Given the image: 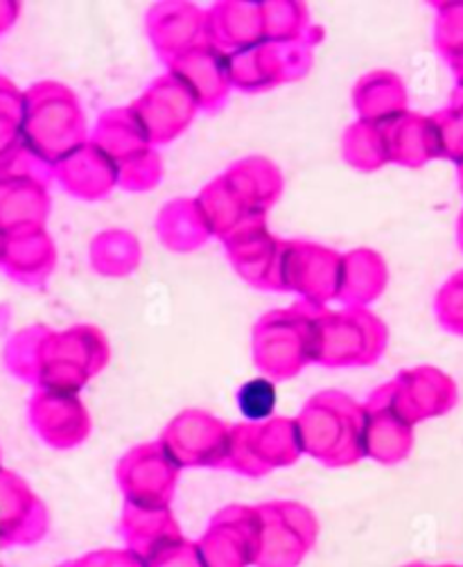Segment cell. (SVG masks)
<instances>
[{
    "label": "cell",
    "instance_id": "obj_1",
    "mask_svg": "<svg viewBox=\"0 0 463 567\" xmlns=\"http://www.w3.org/2000/svg\"><path fill=\"white\" fill-rule=\"evenodd\" d=\"M109 360V339L91 323L64 330L37 323L12 334L6 347V367L19 380L45 391L80 393Z\"/></svg>",
    "mask_w": 463,
    "mask_h": 567
},
{
    "label": "cell",
    "instance_id": "obj_2",
    "mask_svg": "<svg viewBox=\"0 0 463 567\" xmlns=\"http://www.w3.org/2000/svg\"><path fill=\"white\" fill-rule=\"evenodd\" d=\"M303 455L326 468H349L367 457L364 405L339 389L315 393L295 419Z\"/></svg>",
    "mask_w": 463,
    "mask_h": 567
},
{
    "label": "cell",
    "instance_id": "obj_3",
    "mask_svg": "<svg viewBox=\"0 0 463 567\" xmlns=\"http://www.w3.org/2000/svg\"><path fill=\"white\" fill-rule=\"evenodd\" d=\"M23 147L45 165H54L84 145L91 134L78 93L54 80L32 84L23 93Z\"/></svg>",
    "mask_w": 463,
    "mask_h": 567
},
{
    "label": "cell",
    "instance_id": "obj_4",
    "mask_svg": "<svg viewBox=\"0 0 463 567\" xmlns=\"http://www.w3.org/2000/svg\"><path fill=\"white\" fill-rule=\"evenodd\" d=\"M315 315L317 308L295 303L265 312L251 332L256 369L271 382L297 378L315 362Z\"/></svg>",
    "mask_w": 463,
    "mask_h": 567
},
{
    "label": "cell",
    "instance_id": "obj_5",
    "mask_svg": "<svg viewBox=\"0 0 463 567\" xmlns=\"http://www.w3.org/2000/svg\"><path fill=\"white\" fill-rule=\"evenodd\" d=\"M389 347V326L369 308H317L315 364L351 369L375 364Z\"/></svg>",
    "mask_w": 463,
    "mask_h": 567
},
{
    "label": "cell",
    "instance_id": "obj_6",
    "mask_svg": "<svg viewBox=\"0 0 463 567\" xmlns=\"http://www.w3.org/2000/svg\"><path fill=\"white\" fill-rule=\"evenodd\" d=\"M91 141L119 167V186L123 190L147 193L161 184L163 158L132 106H113L100 113Z\"/></svg>",
    "mask_w": 463,
    "mask_h": 567
},
{
    "label": "cell",
    "instance_id": "obj_7",
    "mask_svg": "<svg viewBox=\"0 0 463 567\" xmlns=\"http://www.w3.org/2000/svg\"><path fill=\"white\" fill-rule=\"evenodd\" d=\"M303 445L295 419L271 416L258 423L230 425L226 471L245 477H265L299 462Z\"/></svg>",
    "mask_w": 463,
    "mask_h": 567
},
{
    "label": "cell",
    "instance_id": "obj_8",
    "mask_svg": "<svg viewBox=\"0 0 463 567\" xmlns=\"http://www.w3.org/2000/svg\"><path fill=\"white\" fill-rule=\"evenodd\" d=\"M52 167L21 147L0 163V231L14 234L30 226H45L52 199Z\"/></svg>",
    "mask_w": 463,
    "mask_h": 567
},
{
    "label": "cell",
    "instance_id": "obj_9",
    "mask_svg": "<svg viewBox=\"0 0 463 567\" xmlns=\"http://www.w3.org/2000/svg\"><path fill=\"white\" fill-rule=\"evenodd\" d=\"M341 256L312 240H282L271 292H292L301 303L326 308L337 301Z\"/></svg>",
    "mask_w": 463,
    "mask_h": 567
},
{
    "label": "cell",
    "instance_id": "obj_10",
    "mask_svg": "<svg viewBox=\"0 0 463 567\" xmlns=\"http://www.w3.org/2000/svg\"><path fill=\"white\" fill-rule=\"evenodd\" d=\"M256 567H299L319 536L317 516L299 502L274 499L258 504Z\"/></svg>",
    "mask_w": 463,
    "mask_h": 567
},
{
    "label": "cell",
    "instance_id": "obj_11",
    "mask_svg": "<svg viewBox=\"0 0 463 567\" xmlns=\"http://www.w3.org/2000/svg\"><path fill=\"white\" fill-rule=\"evenodd\" d=\"M158 441L182 471L226 468L230 425L206 410L191 408L163 427Z\"/></svg>",
    "mask_w": 463,
    "mask_h": 567
},
{
    "label": "cell",
    "instance_id": "obj_12",
    "mask_svg": "<svg viewBox=\"0 0 463 567\" xmlns=\"http://www.w3.org/2000/svg\"><path fill=\"white\" fill-rule=\"evenodd\" d=\"M182 468L161 445V441H150L132 447L115 466V480L123 491L127 504L165 508L175 499Z\"/></svg>",
    "mask_w": 463,
    "mask_h": 567
},
{
    "label": "cell",
    "instance_id": "obj_13",
    "mask_svg": "<svg viewBox=\"0 0 463 567\" xmlns=\"http://www.w3.org/2000/svg\"><path fill=\"white\" fill-rule=\"evenodd\" d=\"M130 106L154 147L177 141L202 111L193 91L169 71L152 80Z\"/></svg>",
    "mask_w": 463,
    "mask_h": 567
},
{
    "label": "cell",
    "instance_id": "obj_14",
    "mask_svg": "<svg viewBox=\"0 0 463 567\" xmlns=\"http://www.w3.org/2000/svg\"><path fill=\"white\" fill-rule=\"evenodd\" d=\"M260 520L258 508L234 504L213 516L208 529L197 540L206 567H249L258 556Z\"/></svg>",
    "mask_w": 463,
    "mask_h": 567
},
{
    "label": "cell",
    "instance_id": "obj_15",
    "mask_svg": "<svg viewBox=\"0 0 463 567\" xmlns=\"http://www.w3.org/2000/svg\"><path fill=\"white\" fill-rule=\"evenodd\" d=\"M387 389L395 410L414 427L423 421L447 414L459 401L454 380L432 364L402 369L391 382H387Z\"/></svg>",
    "mask_w": 463,
    "mask_h": 567
},
{
    "label": "cell",
    "instance_id": "obj_16",
    "mask_svg": "<svg viewBox=\"0 0 463 567\" xmlns=\"http://www.w3.org/2000/svg\"><path fill=\"white\" fill-rule=\"evenodd\" d=\"M28 416L37 436L54 450L82 445L93 430L91 414L80 393L37 389L28 405Z\"/></svg>",
    "mask_w": 463,
    "mask_h": 567
},
{
    "label": "cell",
    "instance_id": "obj_17",
    "mask_svg": "<svg viewBox=\"0 0 463 567\" xmlns=\"http://www.w3.org/2000/svg\"><path fill=\"white\" fill-rule=\"evenodd\" d=\"M48 529L50 514L43 499L21 475L0 468V549L37 545Z\"/></svg>",
    "mask_w": 463,
    "mask_h": 567
},
{
    "label": "cell",
    "instance_id": "obj_18",
    "mask_svg": "<svg viewBox=\"0 0 463 567\" xmlns=\"http://www.w3.org/2000/svg\"><path fill=\"white\" fill-rule=\"evenodd\" d=\"M145 32L158 60L169 66L188 50L206 43V10L195 3L165 0L145 12Z\"/></svg>",
    "mask_w": 463,
    "mask_h": 567
},
{
    "label": "cell",
    "instance_id": "obj_19",
    "mask_svg": "<svg viewBox=\"0 0 463 567\" xmlns=\"http://www.w3.org/2000/svg\"><path fill=\"white\" fill-rule=\"evenodd\" d=\"M362 405L367 457L382 466L408 460L414 450V425L395 410L387 384L378 386Z\"/></svg>",
    "mask_w": 463,
    "mask_h": 567
},
{
    "label": "cell",
    "instance_id": "obj_20",
    "mask_svg": "<svg viewBox=\"0 0 463 567\" xmlns=\"http://www.w3.org/2000/svg\"><path fill=\"white\" fill-rule=\"evenodd\" d=\"M226 258L240 278H245L249 286L271 292L274 288V271L280 254L282 240H278L271 231L267 217L254 215L249 217L240 229L222 240Z\"/></svg>",
    "mask_w": 463,
    "mask_h": 567
},
{
    "label": "cell",
    "instance_id": "obj_21",
    "mask_svg": "<svg viewBox=\"0 0 463 567\" xmlns=\"http://www.w3.org/2000/svg\"><path fill=\"white\" fill-rule=\"evenodd\" d=\"M52 179L80 202H102L119 186V167L89 138L52 165Z\"/></svg>",
    "mask_w": 463,
    "mask_h": 567
},
{
    "label": "cell",
    "instance_id": "obj_22",
    "mask_svg": "<svg viewBox=\"0 0 463 567\" xmlns=\"http://www.w3.org/2000/svg\"><path fill=\"white\" fill-rule=\"evenodd\" d=\"M226 56L228 54L224 50L206 41L167 66L169 73H175L193 91L204 113L222 111L230 91H234Z\"/></svg>",
    "mask_w": 463,
    "mask_h": 567
},
{
    "label": "cell",
    "instance_id": "obj_23",
    "mask_svg": "<svg viewBox=\"0 0 463 567\" xmlns=\"http://www.w3.org/2000/svg\"><path fill=\"white\" fill-rule=\"evenodd\" d=\"M56 267V245L45 226H30L6 236V274L28 288H43Z\"/></svg>",
    "mask_w": 463,
    "mask_h": 567
},
{
    "label": "cell",
    "instance_id": "obj_24",
    "mask_svg": "<svg viewBox=\"0 0 463 567\" xmlns=\"http://www.w3.org/2000/svg\"><path fill=\"white\" fill-rule=\"evenodd\" d=\"M206 39L226 54L263 43V3L251 0L215 3L206 10Z\"/></svg>",
    "mask_w": 463,
    "mask_h": 567
},
{
    "label": "cell",
    "instance_id": "obj_25",
    "mask_svg": "<svg viewBox=\"0 0 463 567\" xmlns=\"http://www.w3.org/2000/svg\"><path fill=\"white\" fill-rule=\"evenodd\" d=\"M389 286V265L371 247L351 249L341 256L337 301L343 308H369Z\"/></svg>",
    "mask_w": 463,
    "mask_h": 567
},
{
    "label": "cell",
    "instance_id": "obj_26",
    "mask_svg": "<svg viewBox=\"0 0 463 567\" xmlns=\"http://www.w3.org/2000/svg\"><path fill=\"white\" fill-rule=\"evenodd\" d=\"M224 177L238 190L249 210L263 217H267L285 190L282 169L263 154H251L230 163Z\"/></svg>",
    "mask_w": 463,
    "mask_h": 567
},
{
    "label": "cell",
    "instance_id": "obj_27",
    "mask_svg": "<svg viewBox=\"0 0 463 567\" xmlns=\"http://www.w3.org/2000/svg\"><path fill=\"white\" fill-rule=\"evenodd\" d=\"M121 536L127 543V549L141 556L143 563H147L163 547L184 538L169 506L150 508V506H134L127 502L123 504Z\"/></svg>",
    "mask_w": 463,
    "mask_h": 567
},
{
    "label": "cell",
    "instance_id": "obj_28",
    "mask_svg": "<svg viewBox=\"0 0 463 567\" xmlns=\"http://www.w3.org/2000/svg\"><path fill=\"white\" fill-rule=\"evenodd\" d=\"M353 106L358 118L389 125L410 111L408 86L395 71H369L353 86Z\"/></svg>",
    "mask_w": 463,
    "mask_h": 567
},
{
    "label": "cell",
    "instance_id": "obj_29",
    "mask_svg": "<svg viewBox=\"0 0 463 567\" xmlns=\"http://www.w3.org/2000/svg\"><path fill=\"white\" fill-rule=\"evenodd\" d=\"M391 163L400 167H423L430 161L441 158L439 130L432 116L408 111L404 116L389 123Z\"/></svg>",
    "mask_w": 463,
    "mask_h": 567
},
{
    "label": "cell",
    "instance_id": "obj_30",
    "mask_svg": "<svg viewBox=\"0 0 463 567\" xmlns=\"http://www.w3.org/2000/svg\"><path fill=\"white\" fill-rule=\"evenodd\" d=\"M156 236L165 249L175 254H193L215 238L197 199L191 197L172 199L158 210Z\"/></svg>",
    "mask_w": 463,
    "mask_h": 567
},
{
    "label": "cell",
    "instance_id": "obj_31",
    "mask_svg": "<svg viewBox=\"0 0 463 567\" xmlns=\"http://www.w3.org/2000/svg\"><path fill=\"white\" fill-rule=\"evenodd\" d=\"M89 262L97 276L127 278L143 262V245L127 229H104L91 240Z\"/></svg>",
    "mask_w": 463,
    "mask_h": 567
},
{
    "label": "cell",
    "instance_id": "obj_32",
    "mask_svg": "<svg viewBox=\"0 0 463 567\" xmlns=\"http://www.w3.org/2000/svg\"><path fill=\"white\" fill-rule=\"evenodd\" d=\"M195 199L210 226L213 236L219 240H224L226 236L240 229V226L249 217H254V213L249 210L245 199L238 195V190L234 186L228 184V179L224 175H219L210 184H206Z\"/></svg>",
    "mask_w": 463,
    "mask_h": 567
},
{
    "label": "cell",
    "instance_id": "obj_33",
    "mask_svg": "<svg viewBox=\"0 0 463 567\" xmlns=\"http://www.w3.org/2000/svg\"><path fill=\"white\" fill-rule=\"evenodd\" d=\"M341 156L360 173H375L391 163L389 125L358 118L341 136Z\"/></svg>",
    "mask_w": 463,
    "mask_h": 567
},
{
    "label": "cell",
    "instance_id": "obj_34",
    "mask_svg": "<svg viewBox=\"0 0 463 567\" xmlns=\"http://www.w3.org/2000/svg\"><path fill=\"white\" fill-rule=\"evenodd\" d=\"M263 34L269 43H285L326 32L312 23V14L306 3H299V0H267V3H263Z\"/></svg>",
    "mask_w": 463,
    "mask_h": 567
},
{
    "label": "cell",
    "instance_id": "obj_35",
    "mask_svg": "<svg viewBox=\"0 0 463 567\" xmlns=\"http://www.w3.org/2000/svg\"><path fill=\"white\" fill-rule=\"evenodd\" d=\"M228 62V78L230 86L236 91L258 95L276 89V80L271 73L269 64V54L265 41L238 52H228L226 56Z\"/></svg>",
    "mask_w": 463,
    "mask_h": 567
},
{
    "label": "cell",
    "instance_id": "obj_36",
    "mask_svg": "<svg viewBox=\"0 0 463 567\" xmlns=\"http://www.w3.org/2000/svg\"><path fill=\"white\" fill-rule=\"evenodd\" d=\"M323 34L319 37H308L301 41H285V43H269L267 52H269V62H271V71L276 78V84H292L303 80L315 64V48L321 43Z\"/></svg>",
    "mask_w": 463,
    "mask_h": 567
},
{
    "label": "cell",
    "instance_id": "obj_37",
    "mask_svg": "<svg viewBox=\"0 0 463 567\" xmlns=\"http://www.w3.org/2000/svg\"><path fill=\"white\" fill-rule=\"evenodd\" d=\"M434 45L443 62L454 69L463 62V0L434 3Z\"/></svg>",
    "mask_w": 463,
    "mask_h": 567
},
{
    "label": "cell",
    "instance_id": "obj_38",
    "mask_svg": "<svg viewBox=\"0 0 463 567\" xmlns=\"http://www.w3.org/2000/svg\"><path fill=\"white\" fill-rule=\"evenodd\" d=\"M434 315L443 330L463 337V269L452 274L436 292Z\"/></svg>",
    "mask_w": 463,
    "mask_h": 567
},
{
    "label": "cell",
    "instance_id": "obj_39",
    "mask_svg": "<svg viewBox=\"0 0 463 567\" xmlns=\"http://www.w3.org/2000/svg\"><path fill=\"white\" fill-rule=\"evenodd\" d=\"M238 405H240V410H243V414L247 416L249 423L271 419L274 416V405H276L274 382L269 378L249 380L238 391Z\"/></svg>",
    "mask_w": 463,
    "mask_h": 567
},
{
    "label": "cell",
    "instance_id": "obj_40",
    "mask_svg": "<svg viewBox=\"0 0 463 567\" xmlns=\"http://www.w3.org/2000/svg\"><path fill=\"white\" fill-rule=\"evenodd\" d=\"M434 123L441 141V158L461 161L463 158V109L445 106L434 113Z\"/></svg>",
    "mask_w": 463,
    "mask_h": 567
},
{
    "label": "cell",
    "instance_id": "obj_41",
    "mask_svg": "<svg viewBox=\"0 0 463 567\" xmlns=\"http://www.w3.org/2000/svg\"><path fill=\"white\" fill-rule=\"evenodd\" d=\"M145 567H206L199 554L197 543H191L186 538L163 547L158 554H154Z\"/></svg>",
    "mask_w": 463,
    "mask_h": 567
},
{
    "label": "cell",
    "instance_id": "obj_42",
    "mask_svg": "<svg viewBox=\"0 0 463 567\" xmlns=\"http://www.w3.org/2000/svg\"><path fill=\"white\" fill-rule=\"evenodd\" d=\"M62 567H145V563L132 549H97Z\"/></svg>",
    "mask_w": 463,
    "mask_h": 567
},
{
    "label": "cell",
    "instance_id": "obj_43",
    "mask_svg": "<svg viewBox=\"0 0 463 567\" xmlns=\"http://www.w3.org/2000/svg\"><path fill=\"white\" fill-rule=\"evenodd\" d=\"M23 147L21 113L0 111V163L14 156Z\"/></svg>",
    "mask_w": 463,
    "mask_h": 567
},
{
    "label": "cell",
    "instance_id": "obj_44",
    "mask_svg": "<svg viewBox=\"0 0 463 567\" xmlns=\"http://www.w3.org/2000/svg\"><path fill=\"white\" fill-rule=\"evenodd\" d=\"M23 93L14 82L0 75V111H14L23 116Z\"/></svg>",
    "mask_w": 463,
    "mask_h": 567
},
{
    "label": "cell",
    "instance_id": "obj_45",
    "mask_svg": "<svg viewBox=\"0 0 463 567\" xmlns=\"http://www.w3.org/2000/svg\"><path fill=\"white\" fill-rule=\"evenodd\" d=\"M21 14V3H0V34L8 32Z\"/></svg>",
    "mask_w": 463,
    "mask_h": 567
},
{
    "label": "cell",
    "instance_id": "obj_46",
    "mask_svg": "<svg viewBox=\"0 0 463 567\" xmlns=\"http://www.w3.org/2000/svg\"><path fill=\"white\" fill-rule=\"evenodd\" d=\"M450 106L463 109V86H454L452 95H450Z\"/></svg>",
    "mask_w": 463,
    "mask_h": 567
},
{
    "label": "cell",
    "instance_id": "obj_47",
    "mask_svg": "<svg viewBox=\"0 0 463 567\" xmlns=\"http://www.w3.org/2000/svg\"><path fill=\"white\" fill-rule=\"evenodd\" d=\"M456 245L463 251V210L459 213V219H456Z\"/></svg>",
    "mask_w": 463,
    "mask_h": 567
},
{
    "label": "cell",
    "instance_id": "obj_48",
    "mask_svg": "<svg viewBox=\"0 0 463 567\" xmlns=\"http://www.w3.org/2000/svg\"><path fill=\"white\" fill-rule=\"evenodd\" d=\"M452 73H454V86H463V62L456 64V66L452 69Z\"/></svg>",
    "mask_w": 463,
    "mask_h": 567
},
{
    "label": "cell",
    "instance_id": "obj_49",
    "mask_svg": "<svg viewBox=\"0 0 463 567\" xmlns=\"http://www.w3.org/2000/svg\"><path fill=\"white\" fill-rule=\"evenodd\" d=\"M456 182H459V190L463 195V158L456 161Z\"/></svg>",
    "mask_w": 463,
    "mask_h": 567
},
{
    "label": "cell",
    "instance_id": "obj_50",
    "mask_svg": "<svg viewBox=\"0 0 463 567\" xmlns=\"http://www.w3.org/2000/svg\"><path fill=\"white\" fill-rule=\"evenodd\" d=\"M6 236H8V234H3V231H0V265H3V249H6Z\"/></svg>",
    "mask_w": 463,
    "mask_h": 567
},
{
    "label": "cell",
    "instance_id": "obj_51",
    "mask_svg": "<svg viewBox=\"0 0 463 567\" xmlns=\"http://www.w3.org/2000/svg\"><path fill=\"white\" fill-rule=\"evenodd\" d=\"M402 567H428V565H421V563H410V565H402Z\"/></svg>",
    "mask_w": 463,
    "mask_h": 567
},
{
    "label": "cell",
    "instance_id": "obj_52",
    "mask_svg": "<svg viewBox=\"0 0 463 567\" xmlns=\"http://www.w3.org/2000/svg\"><path fill=\"white\" fill-rule=\"evenodd\" d=\"M0 462H3V452H0ZM0 468H3V466H0Z\"/></svg>",
    "mask_w": 463,
    "mask_h": 567
},
{
    "label": "cell",
    "instance_id": "obj_53",
    "mask_svg": "<svg viewBox=\"0 0 463 567\" xmlns=\"http://www.w3.org/2000/svg\"><path fill=\"white\" fill-rule=\"evenodd\" d=\"M0 567H3V565H0Z\"/></svg>",
    "mask_w": 463,
    "mask_h": 567
}]
</instances>
